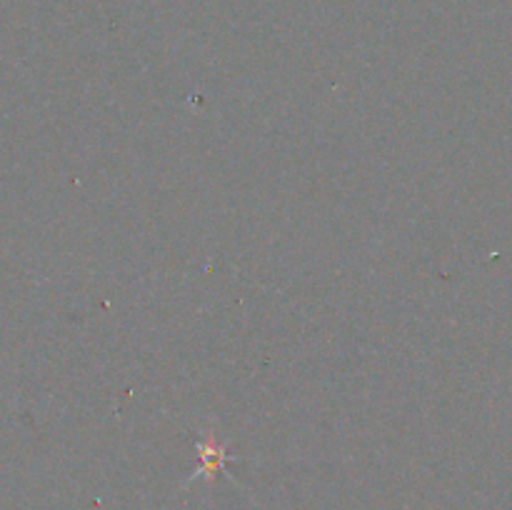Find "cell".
Here are the masks:
<instances>
[{
    "label": "cell",
    "mask_w": 512,
    "mask_h": 510,
    "mask_svg": "<svg viewBox=\"0 0 512 510\" xmlns=\"http://www.w3.org/2000/svg\"><path fill=\"white\" fill-rule=\"evenodd\" d=\"M200 453V468L193 473L195 478H213L218 470L225 468V445H215V443H200L198 445Z\"/></svg>",
    "instance_id": "cell-1"
}]
</instances>
